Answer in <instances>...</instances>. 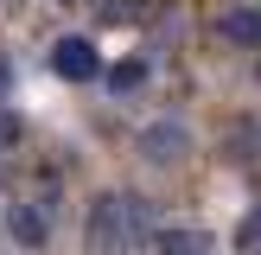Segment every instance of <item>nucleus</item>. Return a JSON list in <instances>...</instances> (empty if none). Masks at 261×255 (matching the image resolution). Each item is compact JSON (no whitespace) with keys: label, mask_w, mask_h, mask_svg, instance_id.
I'll list each match as a JSON object with an SVG mask.
<instances>
[{"label":"nucleus","mask_w":261,"mask_h":255,"mask_svg":"<svg viewBox=\"0 0 261 255\" xmlns=\"http://www.w3.org/2000/svg\"><path fill=\"white\" fill-rule=\"evenodd\" d=\"M147 236H153V204L140 191H102L89 204V223H83L89 255H134Z\"/></svg>","instance_id":"nucleus-1"},{"label":"nucleus","mask_w":261,"mask_h":255,"mask_svg":"<svg viewBox=\"0 0 261 255\" xmlns=\"http://www.w3.org/2000/svg\"><path fill=\"white\" fill-rule=\"evenodd\" d=\"M51 70L70 76V83H89V76L102 70V64H96V45H89V38H58V45H51Z\"/></svg>","instance_id":"nucleus-2"},{"label":"nucleus","mask_w":261,"mask_h":255,"mask_svg":"<svg viewBox=\"0 0 261 255\" xmlns=\"http://www.w3.org/2000/svg\"><path fill=\"white\" fill-rule=\"evenodd\" d=\"M7 230H13L19 249H45V236H51V204H13V211H7Z\"/></svg>","instance_id":"nucleus-3"},{"label":"nucleus","mask_w":261,"mask_h":255,"mask_svg":"<svg viewBox=\"0 0 261 255\" xmlns=\"http://www.w3.org/2000/svg\"><path fill=\"white\" fill-rule=\"evenodd\" d=\"M185 147H191V134L178 121H153L147 134H140V153H147L153 166H172V160H185Z\"/></svg>","instance_id":"nucleus-4"},{"label":"nucleus","mask_w":261,"mask_h":255,"mask_svg":"<svg viewBox=\"0 0 261 255\" xmlns=\"http://www.w3.org/2000/svg\"><path fill=\"white\" fill-rule=\"evenodd\" d=\"M153 255H211V230H153Z\"/></svg>","instance_id":"nucleus-5"},{"label":"nucleus","mask_w":261,"mask_h":255,"mask_svg":"<svg viewBox=\"0 0 261 255\" xmlns=\"http://www.w3.org/2000/svg\"><path fill=\"white\" fill-rule=\"evenodd\" d=\"M223 38H236V45H261V13H255V7L223 13Z\"/></svg>","instance_id":"nucleus-6"},{"label":"nucleus","mask_w":261,"mask_h":255,"mask_svg":"<svg viewBox=\"0 0 261 255\" xmlns=\"http://www.w3.org/2000/svg\"><path fill=\"white\" fill-rule=\"evenodd\" d=\"M0 7H19V0H0Z\"/></svg>","instance_id":"nucleus-7"}]
</instances>
